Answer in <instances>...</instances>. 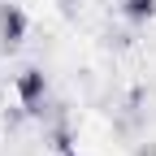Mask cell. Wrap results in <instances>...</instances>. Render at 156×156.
<instances>
[{
    "mask_svg": "<svg viewBox=\"0 0 156 156\" xmlns=\"http://www.w3.org/2000/svg\"><path fill=\"white\" fill-rule=\"evenodd\" d=\"M44 143H48V147H52V156H56V152H69V147L78 143V134H74V126H69V122H56V126L44 134Z\"/></svg>",
    "mask_w": 156,
    "mask_h": 156,
    "instance_id": "cell-4",
    "label": "cell"
},
{
    "mask_svg": "<svg viewBox=\"0 0 156 156\" xmlns=\"http://www.w3.org/2000/svg\"><path fill=\"white\" fill-rule=\"evenodd\" d=\"M122 17L130 26H147L156 17V0H122Z\"/></svg>",
    "mask_w": 156,
    "mask_h": 156,
    "instance_id": "cell-3",
    "label": "cell"
},
{
    "mask_svg": "<svg viewBox=\"0 0 156 156\" xmlns=\"http://www.w3.org/2000/svg\"><path fill=\"white\" fill-rule=\"evenodd\" d=\"M56 5H61V13H65V17H74V13H78V5H83V0H56Z\"/></svg>",
    "mask_w": 156,
    "mask_h": 156,
    "instance_id": "cell-5",
    "label": "cell"
},
{
    "mask_svg": "<svg viewBox=\"0 0 156 156\" xmlns=\"http://www.w3.org/2000/svg\"><path fill=\"white\" fill-rule=\"evenodd\" d=\"M134 156H156V143H143L139 152H134Z\"/></svg>",
    "mask_w": 156,
    "mask_h": 156,
    "instance_id": "cell-6",
    "label": "cell"
},
{
    "mask_svg": "<svg viewBox=\"0 0 156 156\" xmlns=\"http://www.w3.org/2000/svg\"><path fill=\"white\" fill-rule=\"evenodd\" d=\"M13 91H17V100H22V113L26 117H44V108H48V74L44 69H22V74H17L13 78Z\"/></svg>",
    "mask_w": 156,
    "mask_h": 156,
    "instance_id": "cell-1",
    "label": "cell"
},
{
    "mask_svg": "<svg viewBox=\"0 0 156 156\" xmlns=\"http://www.w3.org/2000/svg\"><path fill=\"white\" fill-rule=\"evenodd\" d=\"M26 30H30V17H26V9L22 5H0V48L5 52H17L26 44Z\"/></svg>",
    "mask_w": 156,
    "mask_h": 156,
    "instance_id": "cell-2",
    "label": "cell"
},
{
    "mask_svg": "<svg viewBox=\"0 0 156 156\" xmlns=\"http://www.w3.org/2000/svg\"><path fill=\"white\" fill-rule=\"evenodd\" d=\"M56 156H78V147H69V152H56Z\"/></svg>",
    "mask_w": 156,
    "mask_h": 156,
    "instance_id": "cell-7",
    "label": "cell"
}]
</instances>
